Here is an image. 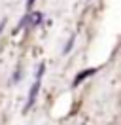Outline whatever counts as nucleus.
<instances>
[{
	"mask_svg": "<svg viewBox=\"0 0 121 125\" xmlns=\"http://www.w3.org/2000/svg\"><path fill=\"white\" fill-rule=\"evenodd\" d=\"M44 72H45V64H40L36 70V78H34V83L30 87L29 91V97H27V102H25V108L23 112L27 114L32 106H34V102H36V97H38V91H40V87H42V78H44Z\"/></svg>",
	"mask_w": 121,
	"mask_h": 125,
	"instance_id": "1",
	"label": "nucleus"
},
{
	"mask_svg": "<svg viewBox=\"0 0 121 125\" xmlns=\"http://www.w3.org/2000/svg\"><path fill=\"white\" fill-rule=\"evenodd\" d=\"M17 82H21V70H17L13 74V78H11V83H17Z\"/></svg>",
	"mask_w": 121,
	"mask_h": 125,
	"instance_id": "4",
	"label": "nucleus"
},
{
	"mask_svg": "<svg viewBox=\"0 0 121 125\" xmlns=\"http://www.w3.org/2000/svg\"><path fill=\"white\" fill-rule=\"evenodd\" d=\"M74 42H76V34H72V36L68 38L66 46H64V49H62V53H64V55H68L70 51H72V47H74Z\"/></svg>",
	"mask_w": 121,
	"mask_h": 125,
	"instance_id": "3",
	"label": "nucleus"
},
{
	"mask_svg": "<svg viewBox=\"0 0 121 125\" xmlns=\"http://www.w3.org/2000/svg\"><path fill=\"white\" fill-rule=\"evenodd\" d=\"M34 2H36V0H27V11H30V8L34 6Z\"/></svg>",
	"mask_w": 121,
	"mask_h": 125,
	"instance_id": "5",
	"label": "nucleus"
},
{
	"mask_svg": "<svg viewBox=\"0 0 121 125\" xmlns=\"http://www.w3.org/2000/svg\"><path fill=\"white\" fill-rule=\"evenodd\" d=\"M4 27H6V19H2V23H0V32L4 31Z\"/></svg>",
	"mask_w": 121,
	"mask_h": 125,
	"instance_id": "6",
	"label": "nucleus"
},
{
	"mask_svg": "<svg viewBox=\"0 0 121 125\" xmlns=\"http://www.w3.org/2000/svg\"><path fill=\"white\" fill-rule=\"evenodd\" d=\"M97 70H98V68H85V70L78 72V74H76V78L72 80V87L80 85V83H81L85 78H89V76H93V74H97Z\"/></svg>",
	"mask_w": 121,
	"mask_h": 125,
	"instance_id": "2",
	"label": "nucleus"
}]
</instances>
